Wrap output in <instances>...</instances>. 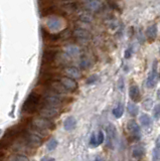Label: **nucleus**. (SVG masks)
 Wrapping results in <instances>:
<instances>
[{
    "mask_svg": "<svg viewBox=\"0 0 160 161\" xmlns=\"http://www.w3.org/2000/svg\"><path fill=\"white\" fill-rule=\"evenodd\" d=\"M102 6H103L102 2L100 1V0H90V1H87V3L85 4L86 9L92 12L99 11V10L102 8Z\"/></svg>",
    "mask_w": 160,
    "mask_h": 161,
    "instance_id": "f8f14e48",
    "label": "nucleus"
},
{
    "mask_svg": "<svg viewBox=\"0 0 160 161\" xmlns=\"http://www.w3.org/2000/svg\"><path fill=\"white\" fill-rule=\"evenodd\" d=\"M104 139H105L104 133L102 132V131H100V132L98 133V136H96V146L101 145L104 142Z\"/></svg>",
    "mask_w": 160,
    "mask_h": 161,
    "instance_id": "cd10ccee",
    "label": "nucleus"
},
{
    "mask_svg": "<svg viewBox=\"0 0 160 161\" xmlns=\"http://www.w3.org/2000/svg\"><path fill=\"white\" fill-rule=\"evenodd\" d=\"M127 128H128L130 135H131L135 140H139L140 138H141V131H140V127L135 121H130L127 125Z\"/></svg>",
    "mask_w": 160,
    "mask_h": 161,
    "instance_id": "6e6552de",
    "label": "nucleus"
},
{
    "mask_svg": "<svg viewBox=\"0 0 160 161\" xmlns=\"http://www.w3.org/2000/svg\"><path fill=\"white\" fill-rule=\"evenodd\" d=\"M145 151L143 147H137L133 150V157L135 158H141L142 156L144 155Z\"/></svg>",
    "mask_w": 160,
    "mask_h": 161,
    "instance_id": "b1692460",
    "label": "nucleus"
},
{
    "mask_svg": "<svg viewBox=\"0 0 160 161\" xmlns=\"http://www.w3.org/2000/svg\"><path fill=\"white\" fill-rule=\"evenodd\" d=\"M10 161H29L28 157L25 155H20V154H15L10 158Z\"/></svg>",
    "mask_w": 160,
    "mask_h": 161,
    "instance_id": "a878e982",
    "label": "nucleus"
},
{
    "mask_svg": "<svg viewBox=\"0 0 160 161\" xmlns=\"http://www.w3.org/2000/svg\"><path fill=\"white\" fill-rule=\"evenodd\" d=\"M4 158H5V153H4V150L0 149V161H4Z\"/></svg>",
    "mask_w": 160,
    "mask_h": 161,
    "instance_id": "f704fd0d",
    "label": "nucleus"
},
{
    "mask_svg": "<svg viewBox=\"0 0 160 161\" xmlns=\"http://www.w3.org/2000/svg\"><path fill=\"white\" fill-rule=\"evenodd\" d=\"M97 80H98V77L96 75H91L88 80H87V84H89V85H91V84H94V83H96L97 82Z\"/></svg>",
    "mask_w": 160,
    "mask_h": 161,
    "instance_id": "2f4dec72",
    "label": "nucleus"
},
{
    "mask_svg": "<svg viewBox=\"0 0 160 161\" xmlns=\"http://www.w3.org/2000/svg\"><path fill=\"white\" fill-rule=\"evenodd\" d=\"M95 161H104L101 157H97L96 159H95Z\"/></svg>",
    "mask_w": 160,
    "mask_h": 161,
    "instance_id": "e433bc0d",
    "label": "nucleus"
},
{
    "mask_svg": "<svg viewBox=\"0 0 160 161\" xmlns=\"http://www.w3.org/2000/svg\"><path fill=\"white\" fill-rule=\"evenodd\" d=\"M66 53H68V55H69V57H78L80 54V48L77 47V45L69 44L66 47Z\"/></svg>",
    "mask_w": 160,
    "mask_h": 161,
    "instance_id": "f3484780",
    "label": "nucleus"
},
{
    "mask_svg": "<svg viewBox=\"0 0 160 161\" xmlns=\"http://www.w3.org/2000/svg\"><path fill=\"white\" fill-rule=\"evenodd\" d=\"M157 79H158V73L156 70V68L153 67L152 70L149 73L148 75V78L146 80V86L147 88H153L155 85H156V82H157Z\"/></svg>",
    "mask_w": 160,
    "mask_h": 161,
    "instance_id": "9b49d317",
    "label": "nucleus"
},
{
    "mask_svg": "<svg viewBox=\"0 0 160 161\" xmlns=\"http://www.w3.org/2000/svg\"><path fill=\"white\" fill-rule=\"evenodd\" d=\"M30 124L32 126H34V127H36L41 130H43V131H51L52 129L54 128V124L51 120L42 118V117L34 118L30 122Z\"/></svg>",
    "mask_w": 160,
    "mask_h": 161,
    "instance_id": "20e7f679",
    "label": "nucleus"
},
{
    "mask_svg": "<svg viewBox=\"0 0 160 161\" xmlns=\"http://www.w3.org/2000/svg\"><path fill=\"white\" fill-rule=\"evenodd\" d=\"M77 125V121L74 117H69L64 120V123H63V127L67 131H71L73 130Z\"/></svg>",
    "mask_w": 160,
    "mask_h": 161,
    "instance_id": "a211bd4d",
    "label": "nucleus"
},
{
    "mask_svg": "<svg viewBox=\"0 0 160 161\" xmlns=\"http://www.w3.org/2000/svg\"><path fill=\"white\" fill-rule=\"evenodd\" d=\"M138 111H139L138 107L134 103H129L128 104V112L130 113V115H131V116L138 115Z\"/></svg>",
    "mask_w": 160,
    "mask_h": 161,
    "instance_id": "412c9836",
    "label": "nucleus"
},
{
    "mask_svg": "<svg viewBox=\"0 0 160 161\" xmlns=\"http://www.w3.org/2000/svg\"><path fill=\"white\" fill-rule=\"evenodd\" d=\"M90 144H91L92 146H96V134L92 135L91 140H90Z\"/></svg>",
    "mask_w": 160,
    "mask_h": 161,
    "instance_id": "72a5a7b5",
    "label": "nucleus"
},
{
    "mask_svg": "<svg viewBox=\"0 0 160 161\" xmlns=\"http://www.w3.org/2000/svg\"><path fill=\"white\" fill-rule=\"evenodd\" d=\"M64 74L68 78H71L73 80H77L81 77V72L76 67H67L64 69Z\"/></svg>",
    "mask_w": 160,
    "mask_h": 161,
    "instance_id": "ddd939ff",
    "label": "nucleus"
},
{
    "mask_svg": "<svg viewBox=\"0 0 160 161\" xmlns=\"http://www.w3.org/2000/svg\"><path fill=\"white\" fill-rule=\"evenodd\" d=\"M107 132H108V137H109L108 145L112 148V144H111V142H112V141H114V140H116V138H117L116 127H115L114 125L110 124V125L108 126V127H107Z\"/></svg>",
    "mask_w": 160,
    "mask_h": 161,
    "instance_id": "2eb2a0df",
    "label": "nucleus"
},
{
    "mask_svg": "<svg viewBox=\"0 0 160 161\" xmlns=\"http://www.w3.org/2000/svg\"><path fill=\"white\" fill-rule=\"evenodd\" d=\"M18 138H19L18 140H21L22 142L27 144L29 147H31V148H36L42 144V139L41 137H38L36 134L29 132V131L24 127Z\"/></svg>",
    "mask_w": 160,
    "mask_h": 161,
    "instance_id": "f03ea898",
    "label": "nucleus"
},
{
    "mask_svg": "<svg viewBox=\"0 0 160 161\" xmlns=\"http://www.w3.org/2000/svg\"><path fill=\"white\" fill-rule=\"evenodd\" d=\"M58 35H59V38L61 39H67L72 35V32L69 31V29H67V30H63V31H62V32H59Z\"/></svg>",
    "mask_w": 160,
    "mask_h": 161,
    "instance_id": "c756f323",
    "label": "nucleus"
},
{
    "mask_svg": "<svg viewBox=\"0 0 160 161\" xmlns=\"http://www.w3.org/2000/svg\"><path fill=\"white\" fill-rule=\"evenodd\" d=\"M58 146V141L56 139H51L49 142L47 143V150L49 151H52L56 149V147Z\"/></svg>",
    "mask_w": 160,
    "mask_h": 161,
    "instance_id": "c85d7f7f",
    "label": "nucleus"
},
{
    "mask_svg": "<svg viewBox=\"0 0 160 161\" xmlns=\"http://www.w3.org/2000/svg\"><path fill=\"white\" fill-rule=\"evenodd\" d=\"M58 57V50L54 48H47L43 50L41 64L42 65H51Z\"/></svg>",
    "mask_w": 160,
    "mask_h": 161,
    "instance_id": "7ed1b4c3",
    "label": "nucleus"
},
{
    "mask_svg": "<svg viewBox=\"0 0 160 161\" xmlns=\"http://www.w3.org/2000/svg\"><path fill=\"white\" fill-rule=\"evenodd\" d=\"M80 19L82 20L84 22H92L94 17L92 16V14H90L89 12H85V13H82L81 16H80Z\"/></svg>",
    "mask_w": 160,
    "mask_h": 161,
    "instance_id": "5701e85b",
    "label": "nucleus"
},
{
    "mask_svg": "<svg viewBox=\"0 0 160 161\" xmlns=\"http://www.w3.org/2000/svg\"><path fill=\"white\" fill-rule=\"evenodd\" d=\"M160 157V151H159V140L156 141V147L153 150V161H159Z\"/></svg>",
    "mask_w": 160,
    "mask_h": 161,
    "instance_id": "393cba45",
    "label": "nucleus"
},
{
    "mask_svg": "<svg viewBox=\"0 0 160 161\" xmlns=\"http://www.w3.org/2000/svg\"><path fill=\"white\" fill-rule=\"evenodd\" d=\"M73 35L77 39L81 40V42H88L91 38V34L88 31V30L84 29V28H77L74 30Z\"/></svg>",
    "mask_w": 160,
    "mask_h": 161,
    "instance_id": "1a4fd4ad",
    "label": "nucleus"
},
{
    "mask_svg": "<svg viewBox=\"0 0 160 161\" xmlns=\"http://www.w3.org/2000/svg\"><path fill=\"white\" fill-rule=\"evenodd\" d=\"M59 83H61L68 91H74L78 88V84L76 80L71 78H68V77L61 78L59 79Z\"/></svg>",
    "mask_w": 160,
    "mask_h": 161,
    "instance_id": "9d476101",
    "label": "nucleus"
},
{
    "mask_svg": "<svg viewBox=\"0 0 160 161\" xmlns=\"http://www.w3.org/2000/svg\"><path fill=\"white\" fill-rule=\"evenodd\" d=\"M140 123H141L142 126H144L145 128H148L152 126V120L147 114H143L141 115V117H140Z\"/></svg>",
    "mask_w": 160,
    "mask_h": 161,
    "instance_id": "aec40b11",
    "label": "nucleus"
},
{
    "mask_svg": "<svg viewBox=\"0 0 160 161\" xmlns=\"http://www.w3.org/2000/svg\"><path fill=\"white\" fill-rule=\"evenodd\" d=\"M90 64H91V63H90V59L88 58L84 57L80 60V65H81L83 69H88L90 67Z\"/></svg>",
    "mask_w": 160,
    "mask_h": 161,
    "instance_id": "bb28decb",
    "label": "nucleus"
},
{
    "mask_svg": "<svg viewBox=\"0 0 160 161\" xmlns=\"http://www.w3.org/2000/svg\"><path fill=\"white\" fill-rule=\"evenodd\" d=\"M129 96H130V98H131V100L133 101L134 103L139 102V101L141 100V95H140V90L138 88V86L133 85V86L130 87Z\"/></svg>",
    "mask_w": 160,
    "mask_h": 161,
    "instance_id": "4468645a",
    "label": "nucleus"
},
{
    "mask_svg": "<svg viewBox=\"0 0 160 161\" xmlns=\"http://www.w3.org/2000/svg\"><path fill=\"white\" fill-rule=\"evenodd\" d=\"M47 26L51 30H58L62 26V20L58 17L49 18L48 22H47Z\"/></svg>",
    "mask_w": 160,
    "mask_h": 161,
    "instance_id": "dca6fc26",
    "label": "nucleus"
},
{
    "mask_svg": "<svg viewBox=\"0 0 160 161\" xmlns=\"http://www.w3.org/2000/svg\"><path fill=\"white\" fill-rule=\"evenodd\" d=\"M41 95L32 91V92L27 96L26 100L24 101L23 106H22V112H25L27 114H33L36 113L41 107Z\"/></svg>",
    "mask_w": 160,
    "mask_h": 161,
    "instance_id": "f257e3e1",
    "label": "nucleus"
},
{
    "mask_svg": "<svg viewBox=\"0 0 160 161\" xmlns=\"http://www.w3.org/2000/svg\"><path fill=\"white\" fill-rule=\"evenodd\" d=\"M47 90L52 91V92L56 93L58 95H63L68 92V90L64 88L61 83L58 82V80H52V82L47 84Z\"/></svg>",
    "mask_w": 160,
    "mask_h": 161,
    "instance_id": "0eeeda50",
    "label": "nucleus"
},
{
    "mask_svg": "<svg viewBox=\"0 0 160 161\" xmlns=\"http://www.w3.org/2000/svg\"><path fill=\"white\" fill-rule=\"evenodd\" d=\"M153 115L155 119H159V115H160V108L159 105H156L153 109Z\"/></svg>",
    "mask_w": 160,
    "mask_h": 161,
    "instance_id": "7c9ffc66",
    "label": "nucleus"
},
{
    "mask_svg": "<svg viewBox=\"0 0 160 161\" xmlns=\"http://www.w3.org/2000/svg\"><path fill=\"white\" fill-rule=\"evenodd\" d=\"M41 161H54V159L53 158H47V157H43L42 159H41Z\"/></svg>",
    "mask_w": 160,
    "mask_h": 161,
    "instance_id": "c9c22d12",
    "label": "nucleus"
},
{
    "mask_svg": "<svg viewBox=\"0 0 160 161\" xmlns=\"http://www.w3.org/2000/svg\"><path fill=\"white\" fill-rule=\"evenodd\" d=\"M132 55V47H129L126 52H125V58H130Z\"/></svg>",
    "mask_w": 160,
    "mask_h": 161,
    "instance_id": "473e14b6",
    "label": "nucleus"
},
{
    "mask_svg": "<svg viewBox=\"0 0 160 161\" xmlns=\"http://www.w3.org/2000/svg\"><path fill=\"white\" fill-rule=\"evenodd\" d=\"M37 111H38L39 115H41V117L48 119V120H52L53 118H56L58 114V109L52 108V107H49V106L43 105V104H41V107L38 108Z\"/></svg>",
    "mask_w": 160,
    "mask_h": 161,
    "instance_id": "39448f33",
    "label": "nucleus"
},
{
    "mask_svg": "<svg viewBox=\"0 0 160 161\" xmlns=\"http://www.w3.org/2000/svg\"><path fill=\"white\" fill-rule=\"evenodd\" d=\"M146 36L150 40V42H153L156 37V26L153 24L151 26H149L146 30Z\"/></svg>",
    "mask_w": 160,
    "mask_h": 161,
    "instance_id": "6ab92c4d",
    "label": "nucleus"
},
{
    "mask_svg": "<svg viewBox=\"0 0 160 161\" xmlns=\"http://www.w3.org/2000/svg\"><path fill=\"white\" fill-rule=\"evenodd\" d=\"M12 146V150L14 152H16L17 154L20 155H28L31 154L33 152V148L29 147L27 144H25L24 142H22L21 140H18L16 143H14L11 145Z\"/></svg>",
    "mask_w": 160,
    "mask_h": 161,
    "instance_id": "423d86ee",
    "label": "nucleus"
},
{
    "mask_svg": "<svg viewBox=\"0 0 160 161\" xmlns=\"http://www.w3.org/2000/svg\"><path fill=\"white\" fill-rule=\"evenodd\" d=\"M123 112H124V108L122 105H118L116 108L113 110V114L116 118H121L123 116Z\"/></svg>",
    "mask_w": 160,
    "mask_h": 161,
    "instance_id": "4be33fe9",
    "label": "nucleus"
}]
</instances>
